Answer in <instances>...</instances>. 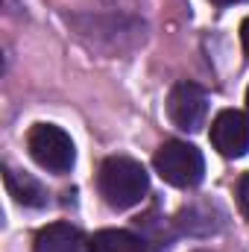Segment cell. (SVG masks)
<instances>
[{"instance_id":"obj_11","label":"cell","mask_w":249,"mask_h":252,"mask_svg":"<svg viewBox=\"0 0 249 252\" xmlns=\"http://www.w3.org/2000/svg\"><path fill=\"white\" fill-rule=\"evenodd\" d=\"M211 3H217V6H229V3H238V0H211Z\"/></svg>"},{"instance_id":"obj_6","label":"cell","mask_w":249,"mask_h":252,"mask_svg":"<svg viewBox=\"0 0 249 252\" xmlns=\"http://www.w3.org/2000/svg\"><path fill=\"white\" fill-rule=\"evenodd\" d=\"M32 252H91L82 232L70 223H50L35 235Z\"/></svg>"},{"instance_id":"obj_2","label":"cell","mask_w":249,"mask_h":252,"mask_svg":"<svg viewBox=\"0 0 249 252\" xmlns=\"http://www.w3.org/2000/svg\"><path fill=\"white\" fill-rule=\"evenodd\" d=\"M153 164H156V173L173 188H193L202 182V173H205L202 153L187 141H164L156 150Z\"/></svg>"},{"instance_id":"obj_4","label":"cell","mask_w":249,"mask_h":252,"mask_svg":"<svg viewBox=\"0 0 249 252\" xmlns=\"http://www.w3.org/2000/svg\"><path fill=\"white\" fill-rule=\"evenodd\" d=\"M167 118L176 129H185V132L202 129L205 118H208V94H205V88H199L196 82L173 85V91L167 97Z\"/></svg>"},{"instance_id":"obj_1","label":"cell","mask_w":249,"mask_h":252,"mask_svg":"<svg viewBox=\"0 0 249 252\" xmlns=\"http://www.w3.org/2000/svg\"><path fill=\"white\" fill-rule=\"evenodd\" d=\"M97 185L103 199L124 211V208H135L147 190H150V179H147V170L135 161V158H126V156H112L103 161L100 167V176H97Z\"/></svg>"},{"instance_id":"obj_5","label":"cell","mask_w":249,"mask_h":252,"mask_svg":"<svg viewBox=\"0 0 249 252\" xmlns=\"http://www.w3.org/2000/svg\"><path fill=\"white\" fill-rule=\"evenodd\" d=\"M211 144L226 158H241L249 153V118L244 112L226 109L211 124Z\"/></svg>"},{"instance_id":"obj_7","label":"cell","mask_w":249,"mask_h":252,"mask_svg":"<svg viewBox=\"0 0 249 252\" xmlns=\"http://www.w3.org/2000/svg\"><path fill=\"white\" fill-rule=\"evenodd\" d=\"M91 252H147V241L126 229H103L88 241Z\"/></svg>"},{"instance_id":"obj_8","label":"cell","mask_w":249,"mask_h":252,"mask_svg":"<svg viewBox=\"0 0 249 252\" xmlns=\"http://www.w3.org/2000/svg\"><path fill=\"white\" fill-rule=\"evenodd\" d=\"M6 188H9V193H12L21 205L41 208V205L47 202V190L41 188V182H35V179H32V176H27V173L6 170Z\"/></svg>"},{"instance_id":"obj_12","label":"cell","mask_w":249,"mask_h":252,"mask_svg":"<svg viewBox=\"0 0 249 252\" xmlns=\"http://www.w3.org/2000/svg\"><path fill=\"white\" fill-rule=\"evenodd\" d=\"M247 109H249V91H247Z\"/></svg>"},{"instance_id":"obj_10","label":"cell","mask_w":249,"mask_h":252,"mask_svg":"<svg viewBox=\"0 0 249 252\" xmlns=\"http://www.w3.org/2000/svg\"><path fill=\"white\" fill-rule=\"evenodd\" d=\"M241 41H244V50H247V56H249V18L241 24Z\"/></svg>"},{"instance_id":"obj_9","label":"cell","mask_w":249,"mask_h":252,"mask_svg":"<svg viewBox=\"0 0 249 252\" xmlns=\"http://www.w3.org/2000/svg\"><path fill=\"white\" fill-rule=\"evenodd\" d=\"M238 199H241V211L247 214V220H249V173L241 179V185H238Z\"/></svg>"},{"instance_id":"obj_3","label":"cell","mask_w":249,"mask_h":252,"mask_svg":"<svg viewBox=\"0 0 249 252\" xmlns=\"http://www.w3.org/2000/svg\"><path fill=\"white\" fill-rule=\"evenodd\" d=\"M27 150L32 161L50 173H67L76 161V150L70 135L53 124H35L27 135Z\"/></svg>"}]
</instances>
